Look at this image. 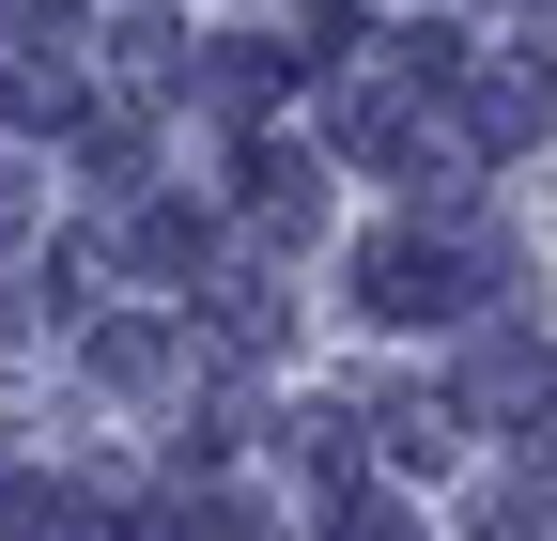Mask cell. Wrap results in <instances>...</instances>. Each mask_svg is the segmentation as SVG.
Listing matches in <instances>:
<instances>
[{
    "mask_svg": "<svg viewBox=\"0 0 557 541\" xmlns=\"http://www.w3.org/2000/svg\"><path fill=\"white\" fill-rule=\"evenodd\" d=\"M357 294H372L387 325H434V310H449V248H372V263H357Z\"/></svg>",
    "mask_w": 557,
    "mask_h": 541,
    "instance_id": "obj_1",
    "label": "cell"
},
{
    "mask_svg": "<svg viewBox=\"0 0 557 541\" xmlns=\"http://www.w3.org/2000/svg\"><path fill=\"white\" fill-rule=\"evenodd\" d=\"M465 109H480V140H542V124H557V62H542V78H527V62H496Z\"/></svg>",
    "mask_w": 557,
    "mask_h": 541,
    "instance_id": "obj_2",
    "label": "cell"
},
{
    "mask_svg": "<svg viewBox=\"0 0 557 541\" xmlns=\"http://www.w3.org/2000/svg\"><path fill=\"white\" fill-rule=\"evenodd\" d=\"M372 433H387V464H449L465 402H434V387H387V402H372Z\"/></svg>",
    "mask_w": 557,
    "mask_h": 541,
    "instance_id": "obj_3",
    "label": "cell"
},
{
    "mask_svg": "<svg viewBox=\"0 0 557 541\" xmlns=\"http://www.w3.org/2000/svg\"><path fill=\"white\" fill-rule=\"evenodd\" d=\"M542 402H557V356L542 341H496V356H480V418H542Z\"/></svg>",
    "mask_w": 557,
    "mask_h": 541,
    "instance_id": "obj_4",
    "label": "cell"
},
{
    "mask_svg": "<svg viewBox=\"0 0 557 541\" xmlns=\"http://www.w3.org/2000/svg\"><path fill=\"white\" fill-rule=\"evenodd\" d=\"M0 32H16V47H47V62H62V47H78V0H0ZM47 62H32V78H47ZM47 93H62V78H47Z\"/></svg>",
    "mask_w": 557,
    "mask_h": 541,
    "instance_id": "obj_5",
    "label": "cell"
},
{
    "mask_svg": "<svg viewBox=\"0 0 557 541\" xmlns=\"http://www.w3.org/2000/svg\"><path fill=\"white\" fill-rule=\"evenodd\" d=\"M171 541H278V526H263L248 495H186V511H171Z\"/></svg>",
    "mask_w": 557,
    "mask_h": 541,
    "instance_id": "obj_6",
    "label": "cell"
},
{
    "mask_svg": "<svg viewBox=\"0 0 557 541\" xmlns=\"http://www.w3.org/2000/svg\"><path fill=\"white\" fill-rule=\"evenodd\" d=\"M109 62H124V78H139V93H156V78H171V62H186V32H171V16H124V47H109Z\"/></svg>",
    "mask_w": 557,
    "mask_h": 541,
    "instance_id": "obj_7",
    "label": "cell"
},
{
    "mask_svg": "<svg viewBox=\"0 0 557 541\" xmlns=\"http://www.w3.org/2000/svg\"><path fill=\"white\" fill-rule=\"evenodd\" d=\"M201 62H218V93H233V109H263V93H278V47H201Z\"/></svg>",
    "mask_w": 557,
    "mask_h": 541,
    "instance_id": "obj_8",
    "label": "cell"
},
{
    "mask_svg": "<svg viewBox=\"0 0 557 541\" xmlns=\"http://www.w3.org/2000/svg\"><path fill=\"white\" fill-rule=\"evenodd\" d=\"M465 541H542V511H527V495H480V526H465Z\"/></svg>",
    "mask_w": 557,
    "mask_h": 541,
    "instance_id": "obj_9",
    "label": "cell"
},
{
    "mask_svg": "<svg viewBox=\"0 0 557 541\" xmlns=\"http://www.w3.org/2000/svg\"><path fill=\"white\" fill-rule=\"evenodd\" d=\"M341 541H418V526H403L387 495H357V511H341Z\"/></svg>",
    "mask_w": 557,
    "mask_h": 541,
    "instance_id": "obj_10",
    "label": "cell"
},
{
    "mask_svg": "<svg viewBox=\"0 0 557 541\" xmlns=\"http://www.w3.org/2000/svg\"><path fill=\"white\" fill-rule=\"evenodd\" d=\"M32 232V171H0V248H16Z\"/></svg>",
    "mask_w": 557,
    "mask_h": 541,
    "instance_id": "obj_11",
    "label": "cell"
},
{
    "mask_svg": "<svg viewBox=\"0 0 557 541\" xmlns=\"http://www.w3.org/2000/svg\"><path fill=\"white\" fill-rule=\"evenodd\" d=\"M0 109H16V93H0Z\"/></svg>",
    "mask_w": 557,
    "mask_h": 541,
    "instance_id": "obj_12",
    "label": "cell"
}]
</instances>
